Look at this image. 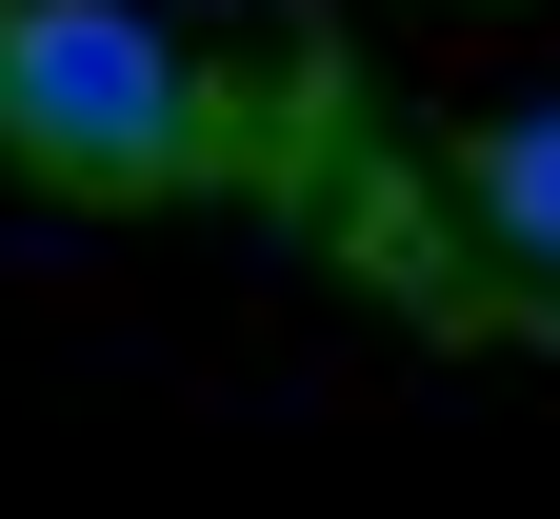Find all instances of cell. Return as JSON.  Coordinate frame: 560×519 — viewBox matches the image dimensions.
Masks as SVG:
<instances>
[{
    "label": "cell",
    "mask_w": 560,
    "mask_h": 519,
    "mask_svg": "<svg viewBox=\"0 0 560 519\" xmlns=\"http://www.w3.org/2000/svg\"><path fill=\"white\" fill-rule=\"evenodd\" d=\"M200 60L140 21V0H0V161H40L60 200H161L200 180Z\"/></svg>",
    "instance_id": "cell-1"
},
{
    "label": "cell",
    "mask_w": 560,
    "mask_h": 519,
    "mask_svg": "<svg viewBox=\"0 0 560 519\" xmlns=\"http://www.w3.org/2000/svg\"><path fill=\"white\" fill-rule=\"evenodd\" d=\"M460 180H480V240H501L521 280H560V101H501Z\"/></svg>",
    "instance_id": "cell-2"
}]
</instances>
